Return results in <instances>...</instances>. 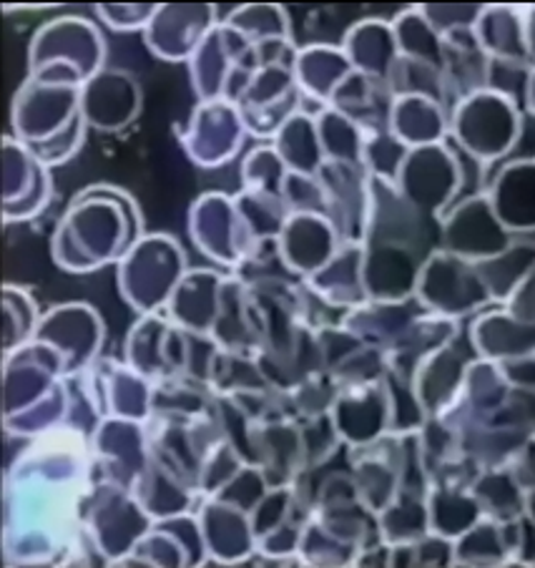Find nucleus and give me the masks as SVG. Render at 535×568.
I'll use <instances>...</instances> for the list:
<instances>
[{"mask_svg": "<svg viewBox=\"0 0 535 568\" xmlns=\"http://www.w3.org/2000/svg\"><path fill=\"white\" fill-rule=\"evenodd\" d=\"M518 129V106L493 91H481L455 106L450 136L485 166H491L508 154Z\"/></svg>", "mask_w": 535, "mask_h": 568, "instance_id": "1", "label": "nucleus"}, {"mask_svg": "<svg viewBox=\"0 0 535 568\" xmlns=\"http://www.w3.org/2000/svg\"><path fill=\"white\" fill-rule=\"evenodd\" d=\"M398 189L412 204L433 216L443 212L445 204H453L460 189V166L445 141L410 149L400 169Z\"/></svg>", "mask_w": 535, "mask_h": 568, "instance_id": "2", "label": "nucleus"}, {"mask_svg": "<svg viewBox=\"0 0 535 568\" xmlns=\"http://www.w3.org/2000/svg\"><path fill=\"white\" fill-rule=\"evenodd\" d=\"M418 290L425 307L440 315H463L485 302H493L475 270V262H467L457 254L435 252L422 267Z\"/></svg>", "mask_w": 535, "mask_h": 568, "instance_id": "3", "label": "nucleus"}, {"mask_svg": "<svg viewBox=\"0 0 535 568\" xmlns=\"http://www.w3.org/2000/svg\"><path fill=\"white\" fill-rule=\"evenodd\" d=\"M443 244L467 262L491 260L511 247V232L497 220L491 199L475 196L455 206L443 224Z\"/></svg>", "mask_w": 535, "mask_h": 568, "instance_id": "4", "label": "nucleus"}, {"mask_svg": "<svg viewBox=\"0 0 535 568\" xmlns=\"http://www.w3.org/2000/svg\"><path fill=\"white\" fill-rule=\"evenodd\" d=\"M425 260L405 247L392 244H364L362 280L364 292L374 302H402L420 284Z\"/></svg>", "mask_w": 535, "mask_h": 568, "instance_id": "5", "label": "nucleus"}, {"mask_svg": "<svg viewBox=\"0 0 535 568\" xmlns=\"http://www.w3.org/2000/svg\"><path fill=\"white\" fill-rule=\"evenodd\" d=\"M491 204L508 232H535V164H511L491 179Z\"/></svg>", "mask_w": 535, "mask_h": 568, "instance_id": "6", "label": "nucleus"}, {"mask_svg": "<svg viewBox=\"0 0 535 568\" xmlns=\"http://www.w3.org/2000/svg\"><path fill=\"white\" fill-rule=\"evenodd\" d=\"M473 345L483 357L493 363H513V359L535 355V322L518 320L511 312L487 315L473 327Z\"/></svg>", "mask_w": 535, "mask_h": 568, "instance_id": "7", "label": "nucleus"}, {"mask_svg": "<svg viewBox=\"0 0 535 568\" xmlns=\"http://www.w3.org/2000/svg\"><path fill=\"white\" fill-rule=\"evenodd\" d=\"M477 41L491 59L528 61V28L521 11L511 8H483V16L475 23Z\"/></svg>", "mask_w": 535, "mask_h": 568, "instance_id": "8", "label": "nucleus"}, {"mask_svg": "<svg viewBox=\"0 0 535 568\" xmlns=\"http://www.w3.org/2000/svg\"><path fill=\"white\" fill-rule=\"evenodd\" d=\"M392 134L410 149L443 144L447 136L443 106L430 99L405 97L395 99L392 106Z\"/></svg>", "mask_w": 535, "mask_h": 568, "instance_id": "9", "label": "nucleus"}, {"mask_svg": "<svg viewBox=\"0 0 535 568\" xmlns=\"http://www.w3.org/2000/svg\"><path fill=\"white\" fill-rule=\"evenodd\" d=\"M475 270L493 302H508L535 270V242L511 244L495 257L475 262Z\"/></svg>", "mask_w": 535, "mask_h": 568, "instance_id": "10", "label": "nucleus"}, {"mask_svg": "<svg viewBox=\"0 0 535 568\" xmlns=\"http://www.w3.org/2000/svg\"><path fill=\"white\" fill-rule=\"evenodd\" d=\"M428 514L430 528H433L435 534L455 538L471 531L477 524V518H481L483 508L473 496V490L433 486V494H430L428 500Z\"/></svg>", "mask_w": 535, "mask_h": 568, "instance_id": "11", "label": "nucleus"}, {"mask_svg": "<svg viewBox=\"0 0 535 568\" xmlns=\"http://www.w3.org/2000/svg\"><path fill=\"white\" fill-rule=\"evenodd\" d=\"M473 496L483 514L493 520H513L525 514V490L513 478L508 466L483 470L473 486Z\"/></svg>", "mask_w": 535, "mask_h": 568, "instance_id": "12", "label": "nucleus"}, {"mask_svg": "<svg viewBox=\"0 0 535 568\" xmlns=\"http://www.w3.org/2000/svg\"><path fill=\"white\" fill-rule=\"evenodd\" d=\"M395 41L402 55L408 59H418L425 63H433L443 69V36H440L422 11L402 13L395 21Z\"/></svg>", "mask_w": 535, "mask_h": 568, "instance_id": "13", "label": "nucleus"}, {"mask_svg": "<svg viewBox=\"0 0 535 568\" xmlns=\"http://www.w3.org/2000/svg\"><path fill=\"white\" fill-rule=\"evenodd\" d=\"M511 561L508 546L503 538L501 520H483L475 524L471 531L460 536L455 546V564H503Z\"/></svg>", "mask_w": 535, "mask_h": 568, "instance_id": "14", "label": "nucleus"}, {"mask_svg": "<svg viewBox=\"0 0 535 568\" xmlns=\"http://www.w3.org/2000/svg\"><path fill=\"white\" fill-rule=\"evenodd\" d=\"M533 69L528 61H508V59H491V71H487V89L497 97L508 99L515 106L528 111V91Z\"/></svg>", "mask_w": 535, "mask_h": 568, "instance_id": "15", "label": "nucleus"}, {"mask_svg": "<svg viewBox=\"0 0 535 568\" xmlns=\"http://www.w3.org/2000/svg\"><path fill=\"white\" fill-rule=\"evenodd\" d=\"M525 516L535 520V490H528V494H525Z\"/></svg>", "mask_w": 535, "mask_h": 568, "instance_id": "16", "label": "nucleus"}, {"mask_svg": "<svg viewBox=\"0 0 535 568\" xmlns=\"http://www.w3.org/2000/svg\"><path fill=\"white\" fill-rule=\"evenodd\" d=\"M528 111L535 113V69H533V79H531V91H528Z\"/></svg>", "mask_w": 535, "mask_h": 568, "instance_id": "17", "label": "nucleus"}]
</instances>
